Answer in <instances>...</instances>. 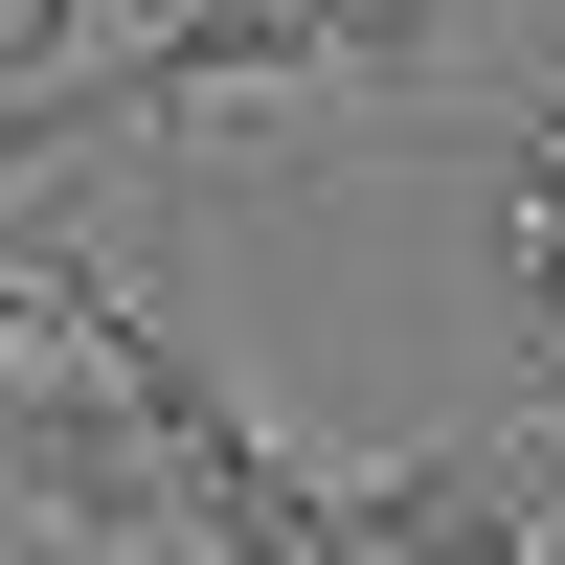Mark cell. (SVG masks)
Here are the masks:
<instances>
[{"label":"cell","instance_id":"6da1fadb","mask_svg":"<svg viewBox=\"0 0 565 565\" xmlns=\"http://www.w3.org/2000/svg\"><path fill=\"white\" fill-rule=\"evenodd\" d=\"M385 159H452L476 181V317H498V407L565 430V68L521 90H452V114H407Z\"/></svg>","mask_w":565,"mask_h":565}]
</instances>
